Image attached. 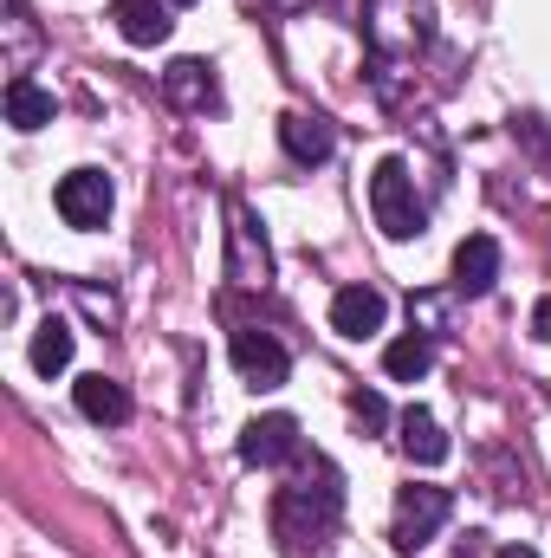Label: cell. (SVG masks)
Segmentation results:
<instances>
[{
    "label": "cell",
    "mask_w": 551,
    "mask_h": 558,
    "mask_svg": "<svg viewBox=\"0 0 551 558\" xmlns=\"http://www.w3.org/2000/svg\"><path fill=\"white\" fill-rule=\"evenodd\" d=\"M383 292L377 286H344L338 299H331V331H344V338H377L383 331Z\"/></svg>",
    "instance_id": "obj_10"
},
{
    "label": "cell",
    "mask_w": 551,
    "mask_h": 558,
    "mask_svg": "<svg viewBox=\"0 0 551 558\" xmlns=\"http://www.w3.org/2000/svg\"><path fill=\"white\" fill-rule=\"evenodd\" d=\"M279 143H285V156L292 162H331V149H338V131H331V118H318V111H285L279 118Z\"/></svg>",
    "instance_id": "obj_7"
},
{
    "label": "cell",
    "mask_w": 551,
    "mask_h": 558,
    "mask_svg": "<svg viewBox=\"0 0 551 558\" xmlns=\"http://www.w3.org/2000/svg\"><path fill=\"white\" fill-rule=\"evenodd\" d=\"M52 111H59V105H52L46 85H33V78H13V85H7V124H13V131L33 137V131L52 124Z\"/></svg>",
    "instance_id": "obj_13"
},
{
    "label": "cell",
    "mask_w": 551,
    "mask_h": 558,
    "mask_svg": "<svg viewBox=\"0 0 551 558\" xmlns=\"http://www.w3.org/2000/svg\"><path fill=\"white\" fill-rule=\"evenodd\" d=\"M241 461H247V468H285V461H298V422L292 416H254L241 428Z\"/></svg>",
    "instance_id": "obj_6"
},
{
    "label": "cell",
    "mask_w": 551,
    "mask_h": 558,
    "mask_svg": "<svg viewBox=\"0 0 551 558\" xmlns=\"http://www.w3.org/2000/svg\"><path fill=\"white\" fill-rule=\"evenodd\" d=\"M448 513H454V494H448V487H403V494H396V526H390V533H396L403 553H421V546L448 526Z\"/></svg>",
    "instance_id": "obj_3"
},
{
    "label": "cell",
    "mask_w": 551,
    "mask_h": 558,
    "mask_svg": "<svg viewBox=\"0 0 551 558\" xmlns=\"http://www.w3.org/2000/svg\"><path fill=\"white\" fill-rule=\"evenodd\" d=\"M78 416L85 422H105V428H118V422H131V390L118 384V377H105V371H91V377H78Z\"/></svg>",
    "instance_id": "obj_11"
},
{
    "label": "cell",
    "mask_w": 551,
    "mask_h": 558,
    "mask_svg": "<svg viewBox=\"0 0 551 558\" xmlns=\"http://www.w3.org/2000/svg\"><path fill=\"white\" fill-rule=\"evenodd\" d=\"M493 279H500V241L493 234H467L454 247V292L480 299V292H493Z\"/></svg>",
    "instance_id": "obj_8"
},
{
    "label": "cell",
    "mask_w": 551,
    "mask_h": 558,
    "mask_svg": "<svg viewBox=\"0 0 551 558\" xmlns=\"http://www.w3.org/2000/svg\"><path fill=\"white\" fill-rule=\"evenodd\" d=\"M383 371H390L396 384H421V377L434 371V344H428L421 331H409V338H396V344L383 351Z\"/></svg>",
    "instance_id": "obj_16"
},
{
    "label": "cell",
    "mask_w": 551,
    "mask_h": 558,
    "mask_svg": "<svg viewBox=\"0 0 551 558\" xmlns=\"http://www.w3.org/2000/svg\"><path fill=\"white\" fill-rule=\"evenodd\" d=\"M500 558H539L532 546H500Z\"/></svg>",
    "instance_id": "obj_19"
},
{
    "label": "cell",
    "mask_w": 551,
    "mask_h": 558,
    "mask_svg": "<svg viewBox=\"0 0 551 558\" xmlns=\"http://www.w3.org/2000/svg\"><path fill=\"white\" fill-rule=\"evenodd\" d=\"M52 202H59V215H65V228H105L111 221V175L105 169H72V175H59V189H52Z\"/></svg>",
    "instance_id": "obj_4"
},
{
    "label": "cell",
    "mask_w": 551,
    "mask_h": 558,
    "mask_svg": "<svg viewBox=\"0 0 551 558\" xmlns=\"http://www.w3.org/2000/svg\"><path fill=\"white\" fill-rule=\"evenodd\" d=\"M111 20H118V33H124L131 46H162L169 26H175V20H169V0H118Z\"/></svg>",
    "instance_id": "obj_12"
},
{
    "label": "cell",
    "mask_w": 551,
    "mask_h": 558,
    "mask_svg": "<svg viewBox=\"0 0 551 558\" xmlns=\"http://www.w3.org/2000/svg\"><path fill=\"white\" fill-rule=\"evenodd\" d=\"M370 215H377V228L390 234V241H415L421 228H428V208H421V195H415V175L403 156H383L377 169H370Z\"/></svg>",
    "instance_id": "obj_2"
},
{
    "label": "cell",
    "mask_w": 551,
    "mask_h": 558,
    "mask_svg": "<svg viewBox=\"0 0 551 558\" xmlns=\"http://www.w3.org/2000/svg\"><path fill=\"white\" fill-rule=\"evenodd\" d=\"M169 7H195V0H169Z\"/></svg>",
    "instance_id": "obj_20"
},
{
    "label": "cell",
    "mask_w": 551,
    "mask_h": 558,
    "mask_svg": "<svg viewBox=\"0 0 551 558\" xmlns=\"http://www.w3.org/2000/svg\"><path fill=\"white\" fill-rule=\"evenodd\" d=\"M26 357H33L39 377H59V371L72 364V325H65V318H46V325L33 331V351H26Z\"/></svg>",
    "instance_id": "obj_15"
},
{
    "label": "cell",
    "mask_w": 551,
    "mask_h": 558,
    "mask_svg": "<svg viewBox=\"0 0 551 558\" xmlns=\"http://www.w3.org/2000/svg\"><path fill=\"white\" fill-rule=\"evenodd\" d=\"M396 428H403V448H409V461H421V468H441V461H448V435H441V422L428 416V410H415V403H409Z\"/></svg>",
    "instance_id": "obj_14"
},
{
    "label": "cell",
    "mask_w": 551,
    "mask_h": 558,
    "mask_svg": "<svg viewBox=\"0 0 551 558\" xmlns=\"http://www.w3.org/2000/svg\"><path fill=\"white\" fill-rule=\"evenodd\" d=\"M162 98H169L175 111H208V105L221 98L215 65H208V59H175V65L162 72Z\"/></svg>",
    "instance_id": "obj_9"
},
{
    "label": "cell",
    "mask_w": 551,
    "mask_h": 558,
    "mask_svg": "<svg viewBox=\"0 0 551 558\" xmlns=\"http://www.w3.org/2000/svg\"><path fill=\"white\" fill-rule=\"evenodd\" d=\"M338 513H344L338 468H331V461H311V474H305V481H292V487H279V500H273L279 553L305 558V553H318V546H331Z\"/></svg>",
    "instance_id": "obj_1"
},
{
    "label": "cell",
    "mask_w": 551,
    "mask_h": 558,
    "mask_svg": "<svg viewBox=\"0 0 551 558\" xmlns=\"http://www.w3.org/2000/svg\"><path fill=\"white\" fill-rule=\"evenodd\" d=\"M351 416L364 422V428H383V422H390V403H383L377 390H357V397H351Z\"/></svg>",
    "instance_id": "obj_17"
},
{
    "label": "cell",
    "mask_w": 551,
    "mask_h": 558,
    "mask_svg": "<svg viewBox=\"0 0 551 558\" xmlns=\"http://www.w3.org/2000/svg\"><path fill=\"white\" fill-rule=\"evenodd\" d=\"M234 371L254 390H279L285 371H292V357H285V344H279L273 331H234Z\"/></svg>",
    "instance_id": "obj_5"
},
{
    "label": "cell",
    "mask_w": 551,
    "mask_h": 558,
    "mask_svg": "<svg viewBox=\"0 0 551 558\" xmlns=\"http://www.w3.org/2000/svg\"><path fill=\"white\" fill-rule=\"evenodd\" d=\"M532 338H539V344H551V299H539V305H532Z\"/></svg>",
    "instance_id": "obj_18"
}]
</instances>
